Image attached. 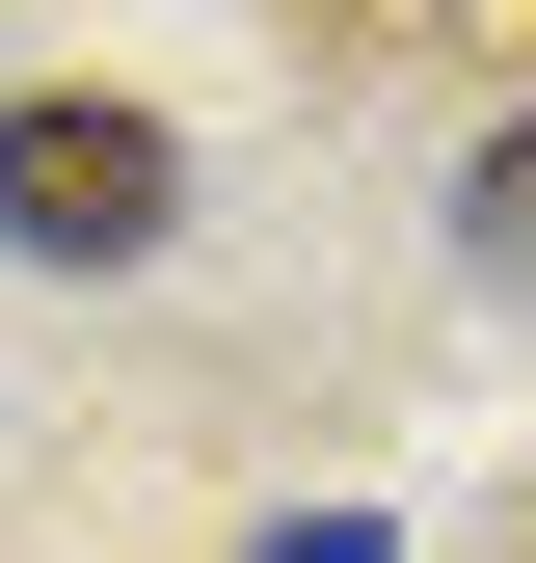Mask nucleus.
Segmentation results:
<instances>
[{
	"instance_id": "nucleus-3",
	"label": "nucleus",
	"mask_w": 536,
	"mask_h": 563,
	"mask_svg": "<svg viewBox=\"0 0 536 563\" xmlns=\"http://www.w3.org/2000/svg\"><path fill=\"white\" fill-rule=\"evenodd\" d=\"M268 563H376V537H349V510H322V537H268Z\"/></svg>"
},
{
	"instance_id": "nucleus-2",
	"label": "nucleus",
	"mask_w": 536,
	"mask_h": 563,
	"mask_svg": "<svg viewBox=\"0 0 536 563\" xmlns=\"http://www.w3.org/2000/svg\"><path fill=\"white\" fill-rule=\"evenodd\" d=\"M456 242H483V268H536V108L483 134V162H456Z\"/></svg>"
},
{
	"instance_id": "nucleus-1",
	"label": "nucleus",
	"mask_w": 536,
	"mask_h": 563,
	"mask_svg": "<svg viewBox=\"0 0 536 563\" xmlns=\"http://www.w3.org/2000/svg\"><path fill=\"white\" fill-rule=\"evenodd\" d=\"M161 216H188L161 108H108V81H27V108H0V242H27V268H161Z\"/></svg>"
}]
</instances>
